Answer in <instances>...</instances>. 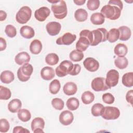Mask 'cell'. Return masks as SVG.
<instances>
[{
    "mask_svg": "<svg viewBox=\"0 0 133 133\" xmlns=\"http://www.w3.org/2000/svg\"><path fill=\"white\" fill-rule=\"evenodd\" d=\"M81 99L84 104H89L94 101L95 96L91 91H86L82 94Z\"/></svg>",
    "mask_w": 133,
    "mask_h": 133,
    "instance_id": "31",
    "label": "cell"
},
{
    "mask_svg": "<svg viewBox=\"0 0 133 133\" xmlns=\"http://www.w3.org/2000/svg\"><path fill=\"white\" fill-rule=\"evenodd\" d=\"M102 99L103 102L109 104H112L115 100L114 97L112 95V94L109 92L104 94L102 95Z\"/></svg>",
    "mask_w": 133,
    "mask_h": 133,
    "instance_id": "43",
    "label": "cell"
},
{
    "mask_svg": "<svg viewBox=\"0 0 133 133\" xmlns=\"http://www.w3.org/2000/svg\"><path fill=\"white\" fill-rule=\"evenodd\" d=\"M132 96H133V90H130L127 91L126 95V100L127 102L129 103L132 105Z\"/></svg>",
    "mask_w": 133,
    "mask_h": 133,
    "instance_id": "46",
    "label": "cell"
},
{
    "mask_svg": "<svg viewBox=\"0 0 133 133\" xmlns=\"http://www.w3.org/2000/svg\"><path fill=\"white\" fill-rule=\"evenodd\" d=\"M114 64L117 68L119 69H124L127 68L128 64V61L125 57H118L114 60Z\"/></svg>",
    "mask_w": 133,
    "mask_h": 133,
    "instance_id": "33",
    "label": "cell"
},
{
    "mask_svg": "<svg viewBox=\"0 0 133 133\" xmlns=\"http://www.w3.org/2000/svg\"><path fill=\"white\" fill-rule=\"evenodd\" d=\"M91 86L96 91H105L110 89L105 83V78L102 77H97L92 79Z\"/></svg>",
    "mask_w": 133,
    "mask_h": 133,
    "instance_id": "10",
    "label": "cell"
},
{
    "mask_svg": "<svg viewBox=\"0 0 133 133\" xmlns=\"http://www.w3.org/2000/svg\"><path fill=\"white\" fill-rule=\"evenodd\" d=\"M6 40L3 37H0V50H4L6 48Z\"/></svg>",
    "mask_w": 133,
    "mask_h": 133,
    "instance_id": "47",
    "label": "cell"
},
{
    "mask_svg": "<svg viewBox=\"0 0 133 133\" xmlns=\"http://www.w3.org/2000/svg\"><path fill=\"white\" fill-rule=\"evenodd\" d=\"M84 54L82 52L78 51L77 50H72L69 55L70 59L74 62H78L81 61L84 58Z\"/></svg>",
    "mask_w": 133,
    "mask_h": 133,
    "instance_id": "36",
    "label": "cell"
},
{
    "mask_svg": "<svg viewBox=\"0 0 133 133\" xmlns=\"http://www.w3.org/2000/svg\"><path fill=\"white\" fill-rule=\"evenodd\" d=\"M33 71V68L31 64L28 63L23 64L17 71V77L19 81L21 82L28 81Z\"/></svg>",
    "mask_w": 133,
    "mask_h": 133,
    "instance_id": "5",
    "label": "cell"
},
{
    "mask_svg": "<svg viewBox=\"0 0 133 133\" xmlns=\"http://www.w3.org/2000/svg\"><path fill=\"white\" fill-rule=\"evenodd\" d=\"M73 2L77 5H82L86 2V1L85 0H74Z\"/></svg>",
    "mask_w": 133,
    "mask_h": 133,
    "instance_id": "49",
    "label": "cell"
},
{
    "mask_svg": "<svg viewBox=\"0 0 133 133\" xmlns=\"http://www.w3.org/2000/svg\"><path fill=\"white\" fill-rule=\"evenodd\" d=\"M22 102L18 99H14L11 100L8 104V110L13 113H17L21 108Z\"/></svg>",
    "mask_w": 133,
    "mask_h": 133,
    "instance_id": "22",
    "label": "cell"
},
{
    "mask_svg": "<svg viewBox=\"0 0 133 133\" xmlns=\"http://www.w3.org/2000/svg\"><path fill=\"white\" fill-rule=\"evenodd\" d=\"M18 118L23 122H27L30 120L31 118V114L30 112L25 109H20L18 112Z\"/></svg>",
    "mask_w": 133,
    "mask_h": 133,
    "instance_id": "29",
    "label": "cell"
},
{
    "mask_svg": "<svg viewBox=\"0 0 133 133\" xmlns=\"http://www.w3.org/2000/svg\"><path fill=\"white\" fill-rule=\"evenodd\" d=\"M73 63L69 60H64L62 61L59 65L56 68L55 72L56 75L60 77H64L70 73L73 68Z\"/></svg>",
    "mask_w": 133,
    "mask_h": 133,
    "instance_id": "7",
    "label": "cell"
},
{
    "mask_svg": "<svg viewBox=\"0 0 133 133\" xmlns=\"http://www.w3.org/2000/svg\"><path fill=\"white\" fill-rule=\"evenodd\" d=\"M51 104L54 109L57 110H61L63 109L64 103L60 98H55L51 100Z\"/></svg>",
    "mask_w": 133,
    "mask_h": 133,
    "instance_id": "39",
    "label": "cell"
},
{
    "mask_svg": "<svg viewBox=\"0 0 133 133\" xmlns=\"http://www.w3.org/2000/svg\"><path fill=\"white\" fill-rule=\"evenodd\" d=\"M74 17L76 21L78 22H84L87 19L88 13L85 9L79 8L75 11Z\"/></svg>",
    "mask_w": 133,
    "mask_h": 133,
    "instance_id": "27",
    "label": "cell"
},
{
    "mask_svg": "<svg viewBox=\"0 0 133 133\" xmlns=\"http://www.w3.org/2000/svg\"><path fill=\"white\" fill-rule=\"evenodd\" d=\"M51 9L55 17L58 19H63L67 15V6L63 0H59L57 3L52 4Z\"/></svg>",
    "mask_w": 133,
    "mask_h": 133,
    "instance_id": "3",
    "label": "cell"
},
{
    "mask_svg": "<svg viewBox=\"0 0 133 133\" xmlns=\"http://www.w3.org/2000/svg\"><path fill=\"white\" fill-rule=\"evenodd\" d=\"M83 65L87 71L91 72H96L99 68V62L91 57L86 58L83 62Z\"/></svg>",
    "mask_w": 133,
    "mask_h": 133,
    "instance_id": "12",
    "label": "cell"
},
{
    "mask_svg": "<svg viewBox=\"0 0 133 133\" xmlns=\"http://www.w3.org/2000/svg\"><path fill=\"white\" fill-rule=\"evenodd\" d=\"M119 37V32L118 29L113 28L110 30L108 32L107 35V40L110 43H114L116 42Z\"/></svg>",
    "mask_w": 133,
    "mask_h": 133,
    "instance_id": "28",
    "label": "cell"
},
{
    "mask_svg": "<svg viewBox=\"0 0 133 133\" xmlns=\"http://www.w3.org/2000/svg\"><path fill=\"white\" fill-rule=\"evenodd\" d=\"M20 33L23 38L26 39L32 38L35 35L34 29L28 25L22 26L20 29Z\"/></svg>",
    "mask_w": 133,
    "mask_h": 133,
    "instance_id": "19",
    "label": "cell"
},
{
    "mask_svg": "<svg viewBox=\"0 0 133 133\" xmlns=\"http://www.w3.org/2000/svg\"><path fill=\"white\" fill-rule=\"evenodd\" d=\"M92 41L90 45L95 46L101 42H105L107 40L108 31L105 28H101L92 30Z\"/></svg>",
    "mask_w": 133,
    "mask_h": 133,
    "instance_id": "4",
    "label": "cell"
},
{
    "mask_svg": "<svg viewBox=\"0 0 133 133\" xmlns=\"http://www.w3.org/2000/svg\"><path fill=\"white\" fill-rule=\"evenodd\" d=\"M46 29L47 33L50 36H56L59 33L61 25L60 23L56 21L48 22L46 26Z\"/></svg>",
    "mask_w": 133,
    "mask_h": 133,
    "instance_id": "16",
    "label": "cell"
},
{
    "mask_svg": "<svg viewBox=\"0 0 133 133\" xmlns=\"http://www.w3.org/2000/svg\"><path fill=\"white\" fill-rule=\"evenodd\" d=\"M60 122L64 126H68L70 125L73 121L74 116L73 113L68 110H65L62 111L59 117Z\"/></svg>",
    "mask_w": 133,
    "mask_h": 133,
    "instance_id": "14",
    "label": "cell"
},
{
    "mask_svg": "<svg viewBox=\"0 0 133 133\" xmlns=\"http://www.w3.org/2000/svg\"><path fill=\"white\" fill-rule=\"evenodd\" d=\"M79 38L76 44V49L81 52L85 51L92 41V32L89 30H83L79 33Z\"/></svg>",
    "mask_w": 133,
    "mask_h": 133,
    "instance_id": "2",
    "label": "cell"
},
{
    "mask_svg": "<svg viewBox=\"0 0 133 133\" xmlns=\"http://www.w3.org/2000/svg\"><path fill=\"white\" fill-rule=\"evenodd\" d=\"M66 107L71 111H74L78 109L79 105V102L78 99L75 97H71L66 101Z\"/></svg>",
    "mask_w": 133,
    "mask_h": 133,
    "instance_id": "32",
    "label": "cell"
},
{
    "mask_svg": "<svg viewBox=\"0 0 133 133\" xmlns=\"http://www.w3.org/2000/svg\"><path fill=\"white\" fill-rule=\"evenodd\" d=\"M30 60V56L25 51L18 53L15 58L16 63L18 65H22L28 63Z\"/></svg>",
    "mask_w": 133,
    "mask_h": 133,
    "instance_id": "18",
    "label": "cell"
},
{
    "mask_svg": "<svg viewBox=\"0 0 133 133\" xmlns=\"http://www.w3.org/2000/svg\"><path fill=\"white\" fill-rule=\"evenodd\" d=\"M122 84L126 87H131L133 86V72H128L124 74L122 77Z\"/></svg>",
    "mask_w": 133,
    "mask_h": 133,
    "instance_id": "30",
    "label": "cell"
},
{
    "mask_svg": "<svg viewBox=\"0 0 133 133\" xmlns=\"http://www.w3.org/2000/svg\"><path fill=\"white\" fill-rule=\"evenodd\" d=\"M118 79L119 73L116 70L111 69L107 73L105 83L110 89L117 85L118 83Z\"/></svg>",
    "mask_w": 133,
    "mask_h": 133,
    "instance_id": "9",
    "label": "cell"
},
{
    "mask_svg": "<svg viewBox=\"0 0 133 133\" xmlns=\"http://www.w3.org/2000/svg\"><path fill=\"white\" fill-rule=\"evenodd\" d=\"M7 17V14L5 11L1 10H0V20L3 21L6 19Z\"/></svg>",
    "mask_w": 133,
    "mask_h": 133,
    "instance_id": "48",
    "label": "cell"
},
{
    "mask_svg": "<svg viewBox=\"0 0 133 133\" xmlns=\"http://www.w3.org/2000/svg\"><path fill=\"white\" fill-rule=\"evenodd\" d=\"M104 21L105 18L101 12L94 13L90 17V21L94 25L102 24Z\"/></svg>",
    "mask_w": 133,
    "mask_h": 133,
    "instance_id": "26",
    "label": "cell"
},
{
    "mask_svg": "<svg viewBox=\"0 0 133 133\" xmlns=\"http://www.w3.org/2000/svg\"><path fill=\"white\" fill-rule=\"evenodd\" d=\"M50 14V9L47 7H42L36 9L34 12V17L35 19L39 21H44Z\"/></svg>",
    "mask_w": 133,
    "mask_h": 133,
    "instance_id": "13",
    "label": "cell"
},
{
    "mask_svg": "<svg viewBox=\"0 0 133 133\" xmlns=\"http://www.w3.org/2000/svg\"><path fill=\"white\" fill-rule=\"evenodd\" d=\"M100 6L99 0H88L87 3V7L90 10H97Z\"/></svg>",
    "mask_w": 133,
    "mask_h": 133,
    "instance_id": "41",
    "label": "cell"
},
{
    "mask_svg": "<svg viewBox=\"0 0 133 133\" xmlns=\"http://www.w3.org/2000/svg\"><path fill=\"white\" fill-rule=\"evenodd\" d=\"M77 90V87L75 83L69 82L64 84L63 87L64 93L67 96H72L74 95Z\"/></svg>",
    "mask_w": 133,
    "mask_h": 133,
    "instance_id": "21",
    "label": "cell"
},
{
    "mask_svg": "<svg viewBox=\"0 0 133 133\" xmlns=\"http://www.w3.org/2000/svg\"><path fill=\"white\" fill-rule=\"evenodd\" d=\"M45 61L48 65H56L59 61V57L55 53H49L46 55L45 57Z\"/></svg>",
    "mask_w": 133,
    "mask_h": 133,
    "instance_id": "34",
    "label": "cell"
},
{
    "mask_svg": "<svg viewBox=\"0 0 133 133\" xmlns=\"http://www.w3.org/2000/svg\"><path fill=\"white\" fill-rule=\"evenodd\" d=\"M11 96L10 90L3 86H0V99L6 100L9 99Z\"/></svg>",
    "mask_w": 133,
    "mask_h": 133,
    "instance_id": "37",
    "label": "cell"
},
{
    "mask_svg": "<svg viewBox=\"0 0 133 133\" xmlns=\"http://www.w3.org/2000/svg\"><path fill=\"white\" fill-rule=\"evenodd\" d=\"M1 81L4 84H9L15 79L14 74L9 70L3 71L1 74Z\"/></svg>",
    "mask_w": 133,
    "mask_h": 133,
    "instance_id": "24",
    "label": "cell"
},
{
    "mask_svg": "<svg viewBox=\"0 0 133 133\" xmlns=\"http://www.w3.org/2000/svg\"><path fill=\"white\" fill-rule=\"evenodd\" d=\"M12 132L14 133H18V132H22V133H25V132H30V131L29 130H28L26 128H24L23 127H22V126H16L14 128Z\"/></svg>",
    "mask_w": 133,
    "mask_h": 133,
    "instance_id": "45",
    "label": "cell"
},
{
    "mask_svg": "<svg viewBox=\"0 0 133 133\" xmlns=\"http://www.w3.org/2000/svg\"><path fill=\"white\" fill-rule=\"evenodd\" d=\"M42 49V44L38 39H34L30 45V50L32 54H39Z\"/></svg>",
    "mask_w": 133,
    "mask_h": 133,
    "instance_id": "23",
    "label": "cell"
},
{
    "mask_svg": "<svg viewBox=\"0 0 133 133\" xmlns=\"http://www.w3.org/2000/svg\"><path fill=\"white\" fill-rule=\"evenodd\" d=\"M42 78L46 81H49L54 78L55 72L54 69L50 66H45L41 71Z\"/></svg>",
    "mask_w": 133,
    "mask_h": 133,
    "instance_id": "17",
    "label": "cell"
},
{
    "mask_svg": "<svg viewBox=\"0 0 133 133\" xmlns=\"http://www.w3.org/2000/svg\"><path fill=\"white\" fill-rule=\"evenodd\" d=\"M6 35L10 38H13L17 34V30L16 28L11 24H8L6 26L5 30Z\"/></svg>",
    "mask_w": 133,
    "mask_h": 133,
    "instance_id": "40",
    "label": "cell"
},
{
    "mask_svg": "<svg viewBox=\"0 0 133 133\" xmlns=\"http://www.w3.org/2000/svg\"><path fill=\"white\" fill-rule=\"evenodd\" d=\"M32 15V10L31 8L24 6L22 7L17 12L16 15V21L20 24H25L30 19Z\"/></svg>",
    "mask_w": 133,
    "mask_h": 133,
    "instance_id": "6",
    "label": "cell"
},
{
    "mask_svg": "<svg viewBox=\"0 0 133 133\" xmlns=\"http://www.w3.org/2000/svg\"><path fill=\"white\" fill-rule=\"evenodd\" d=\"M123 8V4L119 0H110L108 4L104 5L101 9V13L111 20L118 19L121 16V11Z\"/></svg>",
    "mask_w": 133,
    "mask_h": 133,
    "instance_id": "1",
    "label": "cell"
},
{
    "mask_svg": "<svg viewBox=\"0 0 133 133\" xmlns=\"http://www.w3.org/2000/svg\"><path fill=\"white\" fill-rule=\"evenodd\" d=\"M104 106L99 103H97L94 104L91 109V112L93 116H99L101 115L102 111Z\"/></svg>",
    "mask_w": 133,
    "mask_h": 133,
    "instance_id": "38",
    "label": "cell"
},
{
    "mask_svg": "<svg viewBox=\"0 0 133 133\" xmlns=\"http://www.w3.org/2000/svg\"><path fill=\"white\" fill-rule=\"evenodd\" d=\"M114 54L118 57H125L128 52V48L123 43L117 44L114 49Z\"/></svg>",
    "mask_w": 133,
    "mask_h": 133,
    "instance_id": "25",
    "label": "cell"
},
{
    "mask_svg": "<svg viewBox=\"0 0 133 133\" xmlns=\"http://www.w3.org/2000/svg\"><path fill=\"white\" fill-rule=\"evenodd\" d=\"M10 128V125L8 121L5 118L0 119V131L1 132H7Z\"/></svg>",
    "mask_w": 133,
    "mask_h": 133,
    "instance_id": "42",
    "label": "cell"
},
{
    "mask_svg": "<svg viewBox=\"0 0 133 133\" xmlns=\"http://www.w3.org/2000/svg\"><path fill=\"white\" fill-rule=\"evenodd\" d=\"M101 116L107 120H114L118 118L120 115L119 110L115 107L107 106L102 110Z\"/></svg>",
    "mask_w": 133,
    "mask_h": 133,
    "instance_id": "8",
    "label": "cell"
},
{
    "mask_svg": "<svg viewBox=\"0 0 133 133\" xmlns=\"http://www.w3.org/2000/svg\"><path fill=\"white\" fill-rule=\"evenodd\" d=\"M81 70V66L78 64H75L73 65V68L72 71L70 72L69 74L72 76L78 74Z\"/></svg>",
    "mask_w": 133,
    "mask_h": 133,
    "instance_id": "44",
    "label": "cell"
},
{
    "mask_svg": "<svg viewBox=\"0 0 133 133\" xmlns=\"http://www.w3.org/2000/svg\"><path fill=\"white\" fill-rule=\"evenodd\" d=\"M32 130L35 132H44L43 129L45 126V121L41 117H35L31 122Z\"/></svg>",
    "mask_w": 133,
    "mask_h": 133,
    "instance_id": "15",
    "label": "cell"
},
{
    "mask_svg": "<svg viewBox=\"0 0 133 133\" xmlns=\"http://www.w3.org/2000/svg\"><path fill=\"white\" fill-rule=\"evenodd\" d=\"M118 30L119 32V39L121 41H126L130 38L131 34V32L129 28L127 26L123 25L119 27Z\"/></svg>",
    "mask_w": 133,
    "mask_h": 133,
    "instance_id": "20",
    "label": "cell"
},
{
    "mask_svg": "<svg viewBox=\"0 0 133 133\" xmlns=\"http://www.w3.org/2000/svg\"><path fill=\"white\" fill-rule=\"evenodd\" d=\"M61 87L60 82L58 79H54L49 84V90L51 94L56 95L60 90Z\"/></svg>",
    "mask_w": 133,
    "mask_h": 133,
    "instance_id": "35",
    "label": "cell"
},
{
    "mask_svg": "<svg viewBox=\"0 0 133 133\" xmlns=\"http://www.w3.org/2000/svg\"><path fill=\"white\" fill-rule=\"evenodd\" d=\"M76 38L75 34L70 32L64 33L62 36L59 37L56 40V44L59 45H70L72 44Z\"/></svg>",
    "mask_w": 133,
    "mask_h": 133,
    "instance_id": "11",
    "label": "cell"
}]
</instances>
